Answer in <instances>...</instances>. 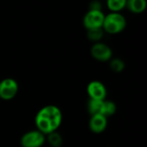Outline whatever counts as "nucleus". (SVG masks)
Here are the masks:
<instances>
[{
	"mask_svg": "<svg viewBox=\"0 0 147 147\" xmlns=\"http://www.w3.org/2000/svg\"><path fill=\"white\" fill-rule=\"evenodd\" d=\"M37 130L44 135H47L59 127L62 122V113L55 105H47L40 109L35 116Z\"/></svg>",
	"mask_w": 147,
	"mask_h": 147,
	"instance_id": "1",
	"label": "nucleus"
},
{
	"mask_svg": "<svg viewBox=\"0 0 147 147\" xmlns=\"http://www.w3.org/2000/svg\"><path fill=\"white\" fill-rule=\"evenodd\" d=\"M127 27V20L120 13L111 12L105 16L102 29L109 34H118L122 32Z\"/></svg>",
	"mask_w": 147,
	"mask_h": 147,
	"instance_id": "2",
	"label": "nucleus"
},
{
	"mask_svg": "<svg viewBox=\"0 0 147 147\" xmlns=\"http://www.w3.org/2000/svg\"><path fill=\"white\" fill-rule=\"evenodd\" d=\"M105 15L102 10L90 9L84 16L83 23L87 30L102 28V24L104 21Z\"/></svg>",
	"mask_w": 147,
	"mask_h": 147,
	"instance_id": "3",
	"label": "nucleus"
},
{
	"mask_svg": "<svg viewBox=\"0 0 147 147\" xmlns=\"http://www.w3.org/2000/svg\"><path fill=\"white\" fill-rule=\"evenodd\" d=\"M45 142V135L38 130L29 131L21 138V146L22 147H41Z\"/></svg>",
	"mask_w": 147,
	"mask_h": 147,
	"instance_id": "4",
	"label": "nucleus"
},
{
	"mask_svg": "<svg viewBox=\"0 0 147 147\" xmlns=\"http://www.w3.org/2000/svg\"><path fill=\"white\" fill-rule=\"evenodd\" d=\"M18 89V84L15 79L11 78L3 79L0 82V98L6 101L13 99L16 96Z\"/></svg>",
	"mask_w": 147,
	"mask_h": 147,
	"instance_id": "5",
	"label": "nucleus"
},
{
	"mask_svg": "<svg viewBox=\"0 0 147 147\" xmlns=\"http://www.w3.org/2000/svg\"><path fill=\"white\" fill-rule=\"evenodd\" d=\"M90 54L95 59L106 62L111 59L113 52L108 45L102 42H96L91 47Z\"/></svg>",
	"mask_w": 147,
	"mask_h": 147,
	"instance_id": "6",
	"label": "nucleus"
},
{
	"mask_svg": "<svg viewBox=\"0 0 147 147\" xmlns=\"http://www.w3.org/2000/svg\"><path fill=\"white\" fill-rule=\"evenodd\" d=\"M87 93L90 99L103 101L107 96V89L102 82L95 80L88 84Z\"/></svg>",
	"mask_w": 147,
	"mask_h": 147,
	"instance_id": "7",
	"label": "nucleus"
},
{
	"mask_svg": "<svg viewBox=\"0 0 147 147\" xmlns=\"http://www.w3.org/2000/svg\"><path fill=\"white\" fill-rule=\"evenodd\" d=\"M108 126V118L102 115H92L90 117L89 127L92 133L95 134H102L105 131Z\"/></svg>",
	"mask_w": 147,
	"mask_h": 147,
	"instance_id": "8",
	"label": "nucleus"
},
{
	"mask_svg": "<svg viewBox=\"0 0 147 147\" xmlns=\"http://www.w3.org/2000/svg\"><path fill=\"white\" fill-rule=\"evenodd\" d=\"M126 6L127 9L135 14H140L146 9V0H128Z\"/></svg>",
	"mask_w": 147,
	"mask_h": 147,
	"instance_id": "9",
	"label": "nucleus"
},
{
	"mask_svg": "<svg viewBox=\"0 0 147 147\" xmlns=\"http://www.w3.org/2000/svg\"><path fill=\"white\" fill-rule=\"evenodd\" d=\"M103 101L100 100H93L90 99L88 102V111L90 115H102V110H103Z\"/></svg>",
	"mask_w": 147,
	"mask_h": 147,
	"instance_id": "10",
	"label": "nucleus"
},
{
	"mask_svg": "<svg viewBox=\"0 0 147 147\" xmlns=\"http://www.w3.org/2000/svg\"><path fill=\"white\" fill-rule=\"evenodd\" d=\"M127 1L126 0H109L107 2L108 8L112 11L115 13H119L121 9H123L126 7Z\"/></svg>",
	"mask_w": 147,
	"mask_h": 147,
	"instance_id": "11",
	"label": "nucleus"
},
{
	"mask_svg": "<svg viewBox=\"0 0 147 147\" xmlns=\"http://www.w3.org/2000/svg\"><path fill=\"white\" fill-rule=\"evenodd\" d=\"M116 112V105L114 102L109 101V100H104L103 102V110H102V115L105 116L106 118L115 115Z\"/></svg>",
	"mask_w": 147,
	"mask_h": 147,
	"instance_id": "12",
	"label": "nucleus"
},
{
	"mask_svg": "<svg viewBox=\"0 0 147 147\" xmlns=\"http://www.w3.org/2000/svg\"><path fill=\"white\" fill-rule=\"evenodd\" d=\"M47 140L50 146L53 147H60L63 144V139L61 135L57 132H53L52 134H47Z\"/></svg>",
	"mask_w": 147,
	"mask_h": 147,
	"instance_id": "13",
	"label": "nucleus"
},
{
	"mask_svg": "<svg viewBox=\"0 0 147 147\" xmlns=\"http://www.w3.org/2000/svg\"><path fill=\"white\" fill-rule=\"evenodd\" d=\"M103 36V29L102 28H96L87 30V37L90 40L99 42Z\"/></svg>",
	"mask_w": 147,
	"mask_h": 147,
	"instance_id": "14",
	"label": "nucleus"
},
{
	"mask_svg": "<svg viewBox=\"0 0 147 147\" xmlns=\"http://www.w3.org/2000/svg\"><path fill=\"white\" fill-rule=\"evenodd\" d=\"M109 66H110L111 70L114 71L115 72H121L125 68V63L122 59L115 58V59H110Z\"/></svg>",
	"mask_w": 147,
	"mask_h": 147,
	"instance_id": "15",
	"label": "nucleus"
},
{
	"mask_svg": "<svg viewBox=\"0 0 147 147\" xmlns=\"http://www.w3.org/2000/svg\"><path fill=\"white\" fill-rule=\"evenodd\" d=\"M90 9H94V10H101V3L97 1L91 2L90 4Z\"/></svg>",
	"mask_w": 147,
	"mask_h": 147,
	"instance_id": "16",
	"label": "nucleus"
}]
</instances>
